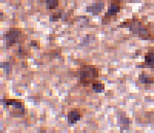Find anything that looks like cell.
Returning a JSON list of instances; mask_svg holds the SVG:
<instances>
[{
    "mask_svg": "<svg viewBox=\"0 0 154 133\" xmlns=\"http://www.w3.org/2000/svg\"><path fill=\"white\" fill-rule=\"evenodd\" d=\"M146 62L148 63V65H152V67H153L154 56H151V54L149 53V56H146Z\"/></svg>",
    "mask_w": 154,
    "mask_h": 133,
    "instance_id": "obj_2",
    "label": "cell"
},
{
    "mask_svg": "<svg viewBox=\"0 0 154 133\" xmlns=\"http://www.w3.org/2000/svg\"><path fill=\"white\" fill-rule=\"evenodd\" d=\"M68 122L70 123H75L77 120L80 119V115L78 112L76 111H71L68 114Z\"/></svg>",
    "mask_w": 154,
    "mask_h": 133,
    "instance_id": "obj_1",
    "label": "cell"
}]
</instances>
